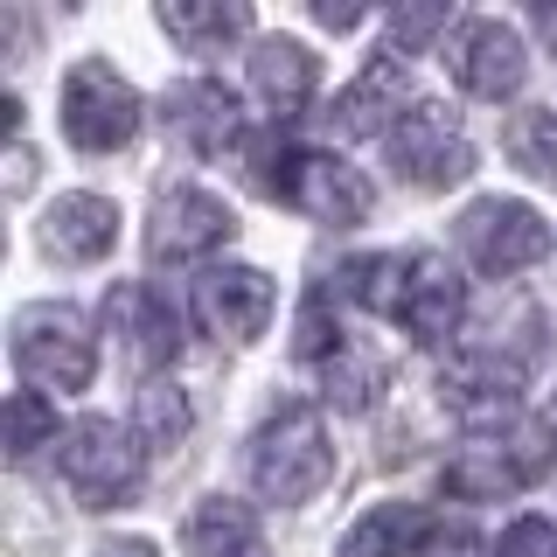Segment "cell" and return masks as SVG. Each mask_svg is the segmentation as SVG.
<instances>
[{"mask_svg": "<svg viewBox=\"0 0 557 557\" xmlns=\"http://www.w3.org/2000/svg\"><path fill=\"white\" fill-rule=\"evenodd\" d=\"M432 536H440V516L432 509H418V502H376L342 536V557H425Z\"/></svg>", "mask_w": 557, "mask_h": 557, "instance_id": "obj_19", "label": "cell"}, {"mask_svg": "<svg viewBox=\"0 0 557 557\" xmlns=\"http://www.w3.org/2000/svg\"><path fill=\"white\" fill-rule=\"evenodd\" d=\"M313 84H321V63H313L307 42H293V35H265V42L251 49V91L265 98L278 119L307 112V104H313Z\"/></svg>", "mask_w": 557, "mask_h": 557, "instance_id": "obj_16", "label": "cell"}, {"mask_svg": "<svg viewBox=\"0 0 557 557\" xmlns=\"http://www.w3.org/2000/svg\"><path fill=\"white\" fill-rule=\"evenodd\" d=\"M550 446H557V432L544 425V418H530L516 440L467 446L460 460H446V487L460 502H502V495H516V487H530L536 474H544V467H550Z\"/></svg>", "mask_w": 557, "mask_h": 557, "instance_id": "obj_10", "label": "cell"}, {"mask_svg": "<svg viewBox=\"0 0 557 557\" xmlns=\"http://www.w3.org/2000/svg\"><path fill=\"white\" fill-rule=\"evenodd\" d=\"M139 133V91L104 57H77L63 70V139L77 153H119Z\"/></svg>", "mask_w": 557, "mask_h": 557, "instance_id": "obj_4", "label": "cell"}, {"mask_svg": "<svg viewBox=\"0 0 557 557\" xmlns=\"http://www.w3.org/2000/svg\"><path fill=\"white\" fill-rule=\"evenodd\" d=\"M251 481L258 495L278 502V509H300L313 502L327 481H335V446H327V425L313 405H286L278 418H265L251 440Z\"/></svg>", "mask_w": 557, "mask_h": 557, "instance_id": "obj_2", "label": "cell"}, {"mask_svg": "<svg viewBox=\"0 0 557 557\" xmlns=\"http://www.w3.org/2000/svg\"><path fill=\"white\" fill-rule=\"evenodd\" d=\"M182 550H188V557H272L265 530H258V516L244 509V502H231V495H209V502H196V509H188Z\"/></svg>", "mask_w": 557, "mask_h": 557, "instance_id": "obj_18", "label": "cell"}, {"mask_svg": "<svg viewBox=\"0 0 557 557\" xmlns=\"http://www.w3.org/2000/svg\"><path fill=\"white\" fill-rule=\"evenodd\" d=\"M502 153L536 174V182H557V112L550 104H530V112H516L509 126H502Z\"/></svg>", "mask_w": 557, "mask_h": 557, "instance_id": "obj_23", "label": "cell"}, {"mask_svg": "<svg viewBox=\"0 0 557 557\" xmlns=\"http://www.w3.org/2000/svg\"><path fill=\"white\" fill-rule=\"evenodd\" d=\"M272 307H278V286L258 265H209L196 278V321L216 342H258L272 327Z\"/></svg>", "mask_w": 557, "mask_h": 557, "instance_id": "obj_12", "label": "cell"}, {"mask_svg": "<svg viewBox=\"0 0 557 557\" xmlns=\"http://www.w3.org/2000/svg\"><path fill=\"white\" fill-rule=\"evenodd\" d=\"M342 293H356L370 313H391L411 342H446L467 321V286L440 251H397V258H356L342 272Z\"/></svg>", "mask_w": 557, "mask_h": 557, "instance_id": "obj_1", "label": "cell"}, {"mask_svg": "<svg viewBox=\"0 0 557 557\" xmlns=\"http://www.w3.org/2000/svg\"><path fill=\"white\" fill-rule=\"evenodd\" d=\"M293 348H300L307 362L342 356V327L327 321V293H307V307H300V335H293Z\"/></svg>", "mask_w": 557, "mask_h": 557, "instance_id": "obj_26", "label": "cell"}, {"mask_svg": "<svg viewBox=\"0 0 557 557\" xmlns=\"http://www.w3.org/2000/svg\"><path fill=\"white\" fill-rule=\"evenodd\" d=\"M28 174H35V161H28V147H14V161H8V188H28Z\"/></svg>", "mask_w": 557, "mask_h": 557, "instance_id": "obj_30", "label": "cell"}, {"mask_svg": "<svg viewBox=\"0 0 557 557\" xmlns=\"http://www.w3.org/2000/svg\"><path fill=\"white\" fill-rule=\"evenodd\" d=\"M383 153H391V174L411 188H453L474 174V147L460 139L453 112H440V104H411L383 139Z\"/></svg>", "mask_w": 557, "mask_h": 557, "instance_id": "obj_9", "label": "cell"}, {"mask_svg": "<svg viewBox=\"0 0 557 557\" xmlns=\"http://www.w3.org/2000/svg\"><path fill=\"white\" fill-rule=\"evenodd\" d=\"M14 370H22L35 391H84V383L98 376V342H91V321H84L77 307H22L14 313Z\"/></svg>", "mask_w": 557, "mask_h": 557, "instance_id": "obj_3", "label": "cell"}, {"mask_svg": "<svg viewBox=\"0 0 557 557\" xmlns=\"http://www.w3.org/2000/svg\"><path fill=\"white\" fill-rule=\"evenodd\" d=\"M313 22H321V28H335V35H348V28L362 22V8H335V0H313Z\"/></svg>", "mask_w": 557, "mask_h": 557, "instance_id": "obj_28", "label": "cell"}, {"mask_svg": "<svg viewBox=\"0 0 557 557\" xmlns=\"http://www.w3.org/2000/svg\"><path fill=\"white\" fill-rule=\"evenodd\" d=\"M495 557H557V522L550 516H516L509 530H502Z\"/></svg>", "mask_w": 557, "mask_h": 557, "instance_id": "obj_27", "label": "cell"}, {"mask_svg": "<svg viewBox=\"0 0 557 557\" xmlns=\"http://www.w3.org/2000/svg\"><path fill=\"white\" fill-rule=\"evenodd\" d=\"M57 474L84 509H126L139 495V446L112 418H77L57 440Z\"/></svg>", "mask_w": 557, "mask_h": 557, "instance_id": "obj_5", "label": "cell"}, {"mask_svg": "<svg viewBox=\"0 0 557 557\" xmlns=\"http://www.w3.org/2000/svg\"><path fill=\"white\" fill-rule=\"evenodd\" d=\"M446 63H453V84H460L467 98H487V104L516 98L522 77H530L522 35L502 22V14H474V22H460V35H453V49H446Z\"/></svg>", "mask_w": 557, "mask_h": 557, "instance_id": "obj_11", "label": "cell"}, {"mask_svg": "<svg viewBox=\"0 0 557 557\" xmlns=\"http://www.w3.org/2000/svg\"><path fill=\"white\" fill-rule=\"evenodd\" d=\"M104 327L119 335V348H126L139 370L174 362V348H182V321H174V307L153 286H112L104 293Z\"/></svg>", "mask_w": 557, "mask_h": 557, "instance_id": "obj_14", "label": "cell"}, {"mask_svg": "<svg viewBox=\"0 0 557 557\" xmlns=\"http://www.w3.org/2000/svg\"><path fill=\"white\" fill-rule=\"evenodd\" d=\"M453 237H460L467 265L487 272V278H516V272H530V265L550 258V223L516 196H481L453 223Z\"/></svg>", "mask_w": 557, "mask_h": 557, "instance_id": "obj_6", "label": "cell"}, {"mask_svg": "<svg viewBox=\"0 0 557 557\" xmlns=\"http://www.w3.org/2000/svg\"><path fill=\"white\" fill-rule=\"evenodd\" d=\"M161 112H168V133L182 139L188 153H223V147H237V91H231V84H216V77L174 84Z\"/></svg>", "mask_w": 557, "mask_h": 557, "instance_id": "obj_15", "label": "cell"}, {"mask_svg": "<svg viewBox=\"0 0 557 557\" xmlns=\"http://www.w3.org/2000/svg\"><path fill=\"white\" fill-rule=\"evenodd\" d=\"M536 28H544V42L557 49V8H536Z\"/></svg>", "mask_w": 557, "mask_h": 557, "instance_id": "obj_31", "label": "cell"}, {"mask_svg": "<svg viewBox=\"0 0 557 557\" xmlns=\"http://www.w3.org/2000/svg\"><path fill=\"white\" fill-rule=\"evenodd\" d=\"M272 196L286 209H300V216H313V223H327V231H356V223L370 216V202H376L370 182H362V168L335 161V153H307V147L278 161Z\"/></svg>", "mask_w": 557, "mask_h": 557, "instance_id": "obj_7", "label": "cell"}, {"mask_svg": "<svg viewBox=\"0 0 557 557\" xmlns=\"http://www.w3.org/2000/svg\"><path fill=\"white\" fill-rule=\"evenodd\" d=\"M446 0H425V8H391V49L397 57H418L432 35H446Z\"/></svg>", "mask_w": 557, "mask_h": 557, "instance_id": "obj_25", "label": "cell"}, {"mask_svg": "<svg viewBox=\"0 0 557 557\" xmlns=\"http://www.w3.org/2000/svg\"><path fill=\"white\" fill-rule=\"evenodd\" d=\"M237 237V216L223 196H209L196 182H174L153 196V223H147V251L153 265H196V258L223 251Z\"/></svg>", "mask_w": 557, "mask_h": 557, "instance_id": "obj_8", "label": "cell"}, {"mask_svg": "<svg viewBox=\"0 0 557 557\" xmlns=\"http://www.w3.org/2000/svg\"><path fill=\"white\" fill-rule=\"evenodd\" d=\"M516 383H522V376H509V370H495V362H474V356H467L453 376H440V405L460 418L467 432H487V425H509V418L522 411Z\"/></svg>", "mask_w": 557, "mask_h": 557, "instance_id": "obj_17", "label": "cell"}, {"mask_svg": "<svg viewBox=\"0 0 557 557\" xmlns=\"http://www.w3.org/2000/svg\"><path fill=\"white\" fill-rule=\"evenodd\" d=\"M161 28L182 49L209 57V49L237 42V35L251 28V8H244V0H161Z\"/></svg>", "mask_w": 557, "mask_h": 557, "instance_id": "obj_21", "label": "cell"}, {"mask_svg": "<svg viewBox=\"0 0 557 557\" xmlns=\"http://www.w3.org/2000/svg\"><path fill=\"white\" fill-rule=\"evenodd\" d=\"M112 244H119V202L91 196V188L49 202V216H42V251L57 258V265H98V258H112Z\"/></svg>", "mask_w": 557, "mask_h": 557, "instance_id": "obj_13", "label": "cell"}, {"mask_svg": "<svg viewBox=\"0 0 557 557\" xmlns=\"http://www.w3.org/2000/svg\"><path fill=\"white\" fill-rule=\"evenodd\" d=\"M63 432H57V405H49L42 391H14L8 397V453L14 460H28L35 446H57Z\"/></svg>", "mask_w": 557, "mask_h": 557, "instance_id": "obj_24", "label": "cell"}, {"mask_svg": "<svg viewBox=\"0 0 557 557\" xmlns=\"http://www.w3.org/2000/svg\"><path fill=\"white\" fill-rule=\"evenodd\" d=\"M405 112H411V104H405V70H397L391 49H383V57L335 98V112H327V119H335L342 133H383V139H391V126Z\"/></svg>", "mask_w": 557, "mask_h": 557, "instance_id": "obj_20", "label": "cell"}, {"mask_svg": "<svg viewBox=\"0 0 557 557\" xmlns=\"http://www.w3.org/2000/svg\"><path fill=\"white\" fill-rule=\"evenodd\" d=\"M133 425H139V446L147 453H174L196 432V405H188L182 383L153 376V383H139V397H133Z\"/></svg>", "mask_w": 557, "mask_h": 557, "instance_id": "obj_22", "label": "cell"}, {"mask_svg": "<svg viewBox=\"0 0 557 557\" xmlns=\"http://www.w3.org/2000/svg\"><path fill=\"white\" fill-rule=\"evenodd\" d=\"M91 557H161V550H153L147 536H112V544H98Z\"/></svg>", "mask_w": 557, "mask_h": 557, "instance_id": "obj_29", "label": "cell"}]
</instances>
